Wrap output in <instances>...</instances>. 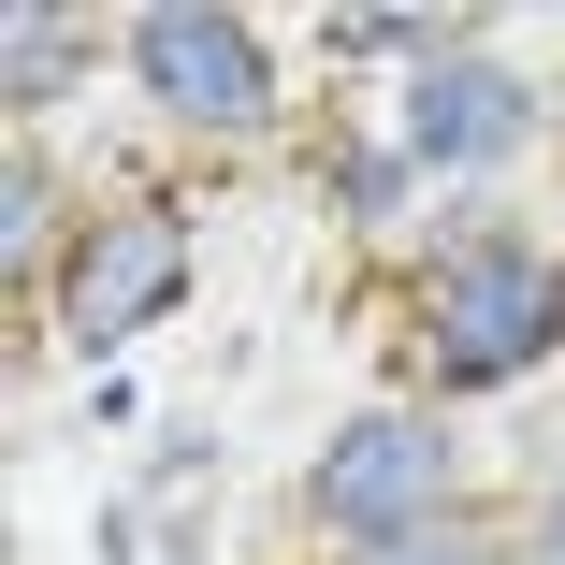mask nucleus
I'll list each match as a JSON object with an SVG mask.
<instances>
[{
  "label": "nucleus",
  "mask_w": 565,
  "mask_h": 565,
  "mask_svg": "<svg viewBox=\"0 0 565 565\" xmlns=\"http://www.w3.org/2000/svg\"><path fill=\"white\" fill-rule=\"evenodd\" d=\"M87 58V15H58V0H30L15 15V102H58V73Z\"/></svg>",
  "instance_id": "6"
},
{
  "label": "nucleus",
  "mask_w": 565,
  "mask_h": 565,
  "mask_svg": "<svg viewBox=\"0 0 565 565\" xmlns=\"http://www.w3.org/2000/svg\"><path fill=\"white\" fill-rule=\"evenodd\" d=\"M44 203H58V189H44V160H15V203H0V233H15V247H44Z\"/></svg>",
  "instance_id": "7"
},
{
  "label": "nucleus",
  "mask_w": 565,
  "mask_h": 565,
  "mask_svg": "<svg viewBox=\"0 0 565 565\" xmlns=\"http://www.w3.org/2000/svg\"><path fill=\"white\" fill-rule=\"evenodd\" d=\"M349 565H479V551H449V536H392V551H349Z\"/></svg>",
  "instance_id": "8"
},
{
  "label": "nucleus",
  "mask_w": 565,
  "mask_h": 565,
  "mask_svg": "<svg viewBox=\"0 0 565 565\" xmlns=\"http://www.w3.org/2000/svg\"><path fill=\"white\" fill-rule=\"evenodd\" d=\"M131 73L160 87V117H189V131H262L276 117L262 30L217 15V0H146V15H131Z\"/></svg>",
  "instance_id": "4"
},
{
  "label": "nucleus",
  "mask_w": 565,
  "mask_h": 565,
  "mask_svg": "<svg viewBox=\"0 0 565 565\" xmlns=\"http://www.w3.org/2000/svg\"><path fill=\"white\" fill-rule=\"evenodd\" d=\"M435 493H449V435H435L420 406H363L349 435L319 449V479H305V508H319L333 536H363V551L435 536Z\"/></svg>",
  "instance_id": "3"
},
{
  "label": "nucleus",
  "mask_w": 565,
  "mask_h": 565,
  "mask_svg": "<svg viewBox=\"0 0 565 565\" xmlns=\"http://www.w3.org/2000/svg\"><path fill=\"white\" fill-rule=\"evenodd\" d=\"M189 290V217L174 203H87V233L58 247V349L117 363L146 319H174Z\"/></svg>",
  "instance_id": "2"
},
{
  "label": "nucleus",
  "mask_w": 565,
  "mask_h": 565,
  "mask_svg": "<svg viewBox=\"0 0 565 565\" xmlns=\"http://www.w3.org/2000/svg\"><path fill=\"white\" fill-rule=\"evenodd\" d=\"M536 131V87L522 73H493V58H420V87H406V160L420 174H479V160H508Z\"/></svg>",
  "instance_id": "5"
},
{
  "label": "nucleus",
  "mask_w": 565,
  "mask_h": 565,
  "mask_svg": "<svg viewBox=\"0 0 565 565\" xmlns=\"http://www.w3.org/2000/svg\"><path fill=\"white\" fill-rule=\"evenodd\" d=\"M551 333H565V290H551V262H536L522 233H465V247L435 262V290H420L435 392H508V377H536Z\"/></svg>",
  "instance_id": "1"
}]
</instances>
